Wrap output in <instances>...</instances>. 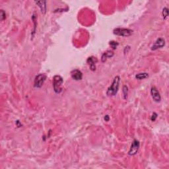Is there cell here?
I'll return each instance as SVG.
<instances>
[{"label": "cell", "mask_w": 169, "mask_h": 169, "mask_svg": "<svg viewBox=\"0 0 169 169\" xmlns=\"http://www.w3.org/2000/svg\"><path fill=\"white\" fill-rule=\"evenodd\" d=\"M120 82V77L118 75L115 77L112 84L107 89L106 95L108 97H114L116 95L119 90Z\"/></svg>", "instance_id": "6da1fadb"}, {"label": "cell", "mask_w": 169, "mask_h": 169, "mask_svg": "<svg viewBox=\"0 0 169 169\" xmlns=\"http://www.w3.org/2000/svg\"><path fill=\"white\" fill-rule=\"evenodd\" d=\"M63 79L60 75H55L53 78V88L55 93L59 94L62 91Z\"/></svg>", "instance_id": "7a4b0ae2"}, {"label": "cell", "mask_w": 169, "mask_h": 169, "mask_svg": "<svg viewBox=\"0 0 169 169\" xmlns=\"http://www.w3.org/2000/svg\"><path fill=\"white\" fill-rule=\"evenodd\" d=\"M133 31L129 29H125V28H116L113 31V33L115 35L123 36V37H128L131 36L133 34Z\"/></svg>", "instance_id": "3957f363"}, {"label": "cell", "mask_w": 169, "mask_h": 169, "mask_svg": "<svg viewBox=\"0 0 169 169\" xmlns=\"http://www.w3.org/2000/svg\"><path fill=\"white\" fill-rule=\"evenodd\" d=\"M46 75L44 73H40L35 77L34 81V87L35 88H41L46 81Z\"/></svg>", "instance_id": "277c9868"}, {"label": "cell", "mask_w": 169, "mask_h": 169, "mask_svg": "<svg viewBox=\"0 0 169 169\" xmlns=\"http://www.w3.org/2000/svg\"><path fill=\"white\" fill-rule=\"evenodd\" d=\"M140 142L137 140H134L132 143L130 151L128 152V155L130 156H134L135 155H136L139 150V149H140Z\"/></svg>", "instance_id": "5b68a950"}, {"label": "cell", "mask_w": 169, "mask_h": 169, "mask_svg": "<svg viewBox=\"0 0 169 169\" xmlns=\"http://www.w3.org/2000/svg\"><path fill=\"white\" fill-rule=\"evenodd\" d=\"M151 95L152 98L155 102H160L161 101V96L159 91L155 87H152L151 89Z\"/></svg>", "instance_id": "8992f818"}, {"label": "cell", "mask_w": 169, "mask_h": 169, "mask_svg": "<svg viewBox=\"0 0 169 169\" xmlns=\"http://www.w3.org/2000/svg\"><path fill=\"white\" fill-rule=\"evenodd\" d=\"M165 45V40L164 38H159L157 39V40L155 42L153 46H151V50H157L159 48H163Z\"/></svg>", "instance_id": "52a82bcc"}, {"label": "cell", "mask_w": 169, "mask_h": 169, "mask_svg": "<svg viewBox=\"0 0 169 169\" xmlns=\"http://www.w3.org/2000/svg\"><path fill=\"white\" fill-rule=\"evenodd\" d=\"M71 76L75 81H80L83 79V73L79 69H73L71 71Z\"/></svg>", "instance_id": "ba28073f"}, {"label": "cell", "mask_w": 169, "mask_h": 169, "mask_svg": "<svg viewBox=\"0 0 169 169\" xmlns=\"http://www.w3.org/2000/svg\"><path fill=\"white\" fill-rule=\"evenodd\" d=\"M87 63L89 64L90 69H91V71H95L96 70V63L97 62V58L94 56H91V57H88V59H87Z\"/></svg>", "instance_id": "9c48e42d"}, {"label": "cell", "mask_w": 169, "mask_h": 169, "mask_svg": "<svg viewBox=\"0 0 169 169\" xmlns=\"http://www.w3.org/2000/svg\"><path fill=\"white\" fill-rule=\"evenodd\" d=\"M35 3L38 5V7H40V11H41L42 13L45 14L46 12V1H35Z\"/></svg>", "instance_id": "30bf717a"}, {"label": "cell", "mask_w": 169, "mask_h": 169, "mask_svg": "<svg viewBox=\"0 0 169 169\" xmlns=\"http://www.w3.org/2000/svg\"><path fill=\"white\" fill-rule=\"evenodd\" d=\"M113 56H114V52H113L112 51H110V50L106 51V52L103 53V54L102 55V57H101L102 61V62H105V61L107 60V59L110 58V57H112Z\"/></svg>", "instance_id": "8fae6325"}, {"label": "cell", "mask_w": 169, "mask_h": 169, "mask_svg": "<svg viewBox=\"0 0 169 169\" xmlns=\"http://www.w3.org/2000/svg\"><path fill=\"white\" fill-rule=\"evenodd\" d=\"M147 77H149V73L146 72L140 73L136 75V79L138 80H143Z\"/></svg>", "instance_id": "7c38bea8"}, {"label": "cell", "mask_w": 169, "mask_h": 169, "mask_svg": "<svg viewBox=\"0 0 169 169\" xmlns=\"http://www.w3.org/2000/svg\"><path fill=\"white\" fill-rule=\"evenodd\" d=\"M162 17H163L164 20L168 17V9L167 7H164L163 9H162Z\"/></svg>", "instance_id": "4fadbf2b"}, {"label": "cell", "mask_w": 169, "mask_h": 169, "mask_svg": "<svg viewBox=\"0 0 169 169\" xmlns=\"http://www.w3.org/2000/svg\"><path fill=\"white\" fill-rule=\"evenodd\" d=\"M122 91L124 94V99H127L128 95V87L126 86V85H124V86L123 87Z\"/></svg>", "instance_id": "5bb4252c"}, {"label": "cell", "mask_w": 169, "mask_h": 169, "mask_svg": "<svg viewBox=\"0 0 169 169\" xmlns=\"http://www.w3.org/2000/svg\"><path fill=\"white\" fill-rule=\"evenodd\" d=\"M110 45L111 46V47L114 49V50H115V49L117 48L118 46V42L116 41H110Z\"/></svg>", "instance_id": "9a60e30c"}, {"label": "cell", "mask_w": 169, "mask_h": 169, "mask_svg": "<svg viewBox=\"0 0 169 169\" xmlns=\"http://www.w3.org/2000/svg\"><path fill=\"white\" fill-rule=\"evenodd\" d=\"M6 19V13L3 9L1 10V21H3Z\"/></svg>", "instance_id": "2e32d148"}, {"label": "cell", "mask_w": 169, "mask_h": 169, "mask_svg": "<svg viewBox=\"0 0 169 169\" xmlns=\"http://www.w3.org/2000/svg\"><path fill=\"white\" fill-rule=\"evenodd\" d=\"M157 116H158V115H157V113L153 112V115H152V116H151V121H152V122H155V121L156 120H157Z\"/></svg>", "instance_id": "e0dca14e"}, {"label": "cell", "mask_w": 169, "mask_h": 169, "mask_svg": "<svg viewBox=\"0 0 169 169\" xmlns=\"http://www.w3.org/2000/svg\"><path fill=\"white\" fill-rule=\"evenodd\" d=\"M104 120L106 122H108L109 120H110V116H109L108 115H106V116H104Z\"/></svg>", "instance_id": "ac0fdd59"}]
</instances>
